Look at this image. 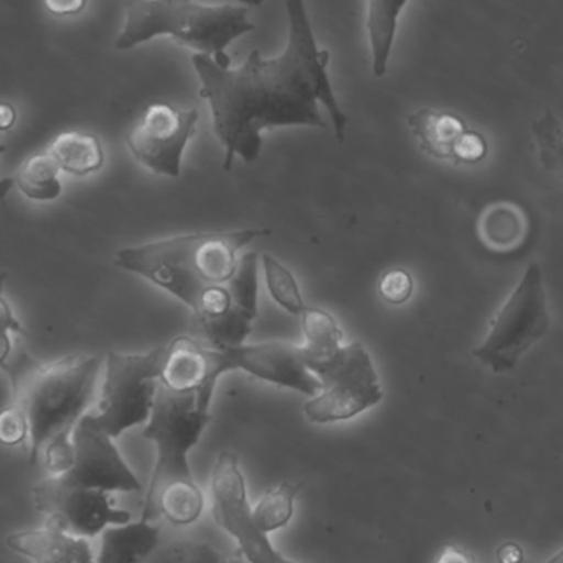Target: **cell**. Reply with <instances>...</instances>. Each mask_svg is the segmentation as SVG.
Here are the masks:
<instances>
[{
	"label": "cell",
	"mask_w": 563,
	"mask_h": 563,
	"mask_svg": "<svg viewBox=\"0 0 563 563\" xmlns=\"http://www.w3.org/2000/svg\"><path fill=\"white\" fill-rule=\"evenodd\" d=\"M240 2H243L244 5L257 7L261 5V3L264 2V0H240Z\"/></svg>",
	"instance_id": "37"
},
{
	"label": "cell",
	"mask_w": 563,
	"mask_h": 563,
	"mask_svg": "<svg viewBox=\"0 0 563 563\" xmlns=\"http://www.w3.org/2000/svg\"><path fill=\"white\" fill-rule=\"evenodd\" d=\"M7 145L0 144V155L5 154ZM15 187V180L13 178H0V203L5 201L7 195L12 188Z\"/></svg>",
	"instance_id": "35"
},
{
	"label": "cell",
	"mask_w": 563,
	"mask_h": 563,
	"mask_svg": "<svg viewBox=\"0 0 563 563\" xmlns=\"http://www.w3.org/2000/svg\"><path fill=\"white\" fill-rule=\"evenodd\" d=\"M254 30L256 25L243 5H205L195 0H129L114 48L128 52L157 36H172L200 55L231 66L228 46Z\"/></svg>",
	"instance_id": "4"
},
{
	"label": "cell",
	"mask_w": 563,
	"mask_h": 563,
	"mask_svg": "<svg viewBox=\"0 0 563 563\" xmlns=\"http://www.w3.org/2000/svg\"><path fill=\"white\" fill-rule=\"evenodd\" d=\"M478 231L483 243L492 250H512L525 240V213L518 205H493L479 218Z\"/></svg>",
	"instance_id": "20"
},
{
	"label": "cell",
	"mask_w": 563,
	"mask_h": 563,
	"mask_svg": "<svg viewBox=\"0 0 563 563\" xmlns=\"http://www.w3.org/2000/svg\"><path fill=\"white\" fill-rule=\"evenodd\" d=\"M267 230L168 238L115 254V266L144 277L184 301L191 336L214 347L243 344L257 318L260 256L240 251Z\"/></svg>",
	"instance_id": "2"
},
{
	"label": "cell",
	"mask_w": 563,
	"mask_h": 563,
	"mask_svg": "<svg viewBox=\"0 0 563 563\" xmlns=\"http://www.w3.org/2000/svg\"><path fill=\"white\" fill-rule=\"evenodd\" d=\"M551 324L542 271L532 263L496 311L488 334L473 356L495 374L515 371L521 357L548 336Z\"/></svg>",
	"instance_id": "6"
},
{
	"label": "cell",
	"mask_w": 563,
	"mask_h": 563,
	"mask_svg": "<svg viewBox=\"0 0 563 563\" xmlns=\"http://www.w3.org/2000/svg\"><path fill=\"white\" fill-rule=\"evenodd\" d=\"M488 155V142L479 132L468 131L456 142L455 151H453V164H479L485 161Z\"/></svg>",
	"instance_id": "30"
},
{
	"label": "cell",
	"mask_w": 563,
	"mask_h": 563,
	"mask_svg": "<svg viewBox=\"0 0 563 563\" xmlns=\"http://www.w3.org/2000/svg\"><path fill=\"white\" fill-rule=\"evenodd\" d=\"M16 111L9 102H0V131H9L15 125Z\"/></svg>",
	"instance_id": "34"
},
{
	"label": "cell",
	"mask_w": 563,
	"mask_h": 563,
	"mask_svg": "<svg viewBox=\"0 0 563 563\" xmlns=\"http://www.w3.org/2000/svg\"><path fill=\"white\" fill-rule=\"evenodd\" d=\"M33 503L40 512L55 518L69 534L88 541L98 538L111 526L132 521L131 512L115 508L111 493L66 488L52 476L33 488Z\"/></svg>",
	"instance_id": "13"
},
{
	"label": "cell",
	"mask_w": 563,
	"mask_h": 563,
	"mask_svg": "<svg viewBox=\"0 0 563 563\" xmlns=\"http://www.w3.org/2000/svg\"><path fill=\"white\" fill-rule=\"evenodd\" d=\"M300 317L305 336L303 346L300 347L305 363L333 356L343 346V331L340 324L323 308L307 307Z\"/></svg>",
	"instance_id": "21"
},
{
	"label": "cell",
	"mask_w": 563,
	"mask_h": 563,
	"mask_svg": "<svg viewBox=\"0 0 563 563\" xmlns=\"http://www.w3.org/2000/svg\"><path fill=\"white\" fill-rule=\"evenodd\" d=\"M285 10L287 45L276 58L253 49L244 65L233 68L200 53L191 56L200 96L210 106L214 134L224 147V170H231L236 157L246 164L257 161L266 129H327L320 106L330 115L338 141H344L347 115L328 75L330 52L318 46L305 0H285Z\"/></svg>",
	"instance_id": "1"
},
{
	"label": "cell",
	"mask_w": 563,
	"mask_h": 563,
	"mask_svg": "<svg viewBox=\"0 0 563 563\" xmlns=\"http://www.w3.org/2000/svg\"><path fill=\"white\" fill-rule=\"evenodd\" d=\"M48 154L55 158L62 172L75 177L96 174L104 165L101 141L88 132H63L49 145Z\"/></svg>",
	"instance_id": "19"
},
{
	"label": "cell",
	"mask_w": 563,
	"mask_h": 563,
	"mask_svg": "<svg viewBox=\"0 0 563 563\" xmlns=\"http://www.w3.org/2000/svg\"><path fill=\"white\" fill-rule=\"evenodd\" d=\"M301 489V483L282 482L276 488L264 492L256 505L251 506V515L257 528L266 534L287 528L294 519L295 503Z\"/></svg>",
	"instance_id": "22"
},
{
	"label": "cell",
	"mask_w": 563,
	"mask_h": 563,
	"mask_svg": "<svg viewBox=\"0 0 563 563\" xmlns=\"http://www.w3.org/2000/svg\"><path fill=\"white\" fill-rule=\"evenodd\" d=\"M218 377L211 346L195 336H178L167 344L161 384L175 393L197 394L200 409L210 410Z\"/></svg>",
	"instance_id": "14"
},
{
	"label": "cell",
	"mask_w": 563,
	"mask_h": 563,
	"mask_svg": "<svg viewBox=\"0 0 563 563\" xmlns=\"http://www.w3.org/2000/svg\"><path fill=\"white\" fill-rule=\"evenodd\" d=\"M210 420V410L200 409L197 394L175 393L158 384L151 419L142 432L155 445V465L141 516L147 515L168 489L198 485L191 472L190 452Z\"/></svg>",
	"instance_id": "5"
},
{
	"label": "cell",
	"mask_w": 563,
	"mask_h": 563,
	"mask_svg": "<svg viewBox=\"0 0 563 563\" xmlns=\"http://www.w3.org/2000/svg\"><path fill=\"white\" fill-rule=\"evenodd\" d=\"M379 294L389 305H404L413 294V279L407 271L393 269L379 282Z\"/></svg>",
	"instance_id": "29"
},
{
	"label": "cell",
	"mask_w": 563,
	"mask_h": 563,
	"mask_svg": "<svg viewBox=\"0 0 563 563\" xmlns=\"http://www.w3.org/2000/svg\"><path fill=\"white\" fill-rule=\"evenodd\" d=\"M151 563H247L241 555H228L201 541H178L155 555Z\"/></svg>",
	"instance_id": "26"
},
{
	"label": "cell",
	"mask_w": 563,
	"mask_h": 563,
	"mask_svg": "<svg viewBox=\"0 0 563 563\" xmlns=\"http://www.w3.org/2000/svg\"><path fill=\"white\" fill-rule=\"evenodd\" d=\"M211 511L214 521L236 541L241 558L247 563H298L274 548L269 534L261 531L251 515L247 486L241 472L240 456L221 452L211 472Z\"/></svg>",
	"instance_id": "9"
},
{
	"label": "cell",
	"mask_w": 563,
	"mask_h": 563,
	"mask_svg": "<svg viewBox=\"0 0 563 563\" xmlns=\"http://www.w3.org/2000/svg\"><path fill=\"white\" fill-rule=\"evenodd\" d=\"M167 346L145 354L108 353L98 412L88 413L98 429L115 440L128 430L148 422Z\"/></svg>",
	"instance_id": "7"
},
{
	"label": "cell",
	"mask_w": 563,
	"mask_h": 563,
	"mask_svg": "<svg viewBox=\"0 0 563 563\" xmlns=\"http://www.w3.org/2000/svg\"><path fill=\"white\" fill-rule=\"evenodd\" d=\"M73 446L75 462L71 468L63 475L52 476L58 485L106 493L142 492L141 479L119 452L114 439L98 429L88 413L73 430Z\"/></svg>",
	"instance_id": "11"
},
{
	"label": "cell",
	"mask_w": 563,
	"mask_h": 563,
	"mask_svg": "<svg viewBox=\"0 0 563 563\" xmlns=\"http://www.w3.org/2000/svg\"><path fill=\"white\" fill-rule=\"evenodd\" d=\"M30 435L29 419L25 410L19 404L0 410V443L5 446H16L25 442Z\"/></svg>",
	"instance_id": "28"
},
{
	"label": "cell",
	"mask_w": 563,
	"mask_h": 563,
	"mask_svg": "<svg viewBox=\"0 0 563 563\" xmlns=\"http://www.w3.org/2000/svg\"><path fill=\"white\" fill-rule=\"evenodd\" d=\"M198 118V109L184 111L168 102H154L129 132L125 144L132 157L148 170L178 178L185 148L197 132Z\"/></svg>",
	"instance_id": "10"
},
{
	"label": "cell",
	"mask_w": 563,
	"mask_h": 563,
	"mask_svg": "<svg viewBox=\"0 0 563 563\" xmlns=\"http://www.w3.org/2000/svg\"><path fill=\"white\" fill-rule=\"evenodd\" d=\"M496 559H498V563H522L525 562V552L516 542H506L498 549Z\"/></svg>",
	"instance_id": "33"
},
{
	"label": "cell",
	"mask_w": 563,
	"mask_h": 563,
	"mask_svg": "<svg viewBox=\"0 0 563 563\" xmlns=\"http://www.w3.org/2000/svg\"><path fill=\"white\" fill-rule=\"evenodd\" d=\"M409 0H366V29L369 38L373 73L383 78L389 66L400 13Z\"/></svg>",
	"instance_id": "18"
},
{
	"label": "cell",
	"mask_w": 563,
	"mask_h": 563,
	"mask_svg": "<svg viewBox=\"0 0 563 563\" xmlns=\"http://www.w3.org/2000/svg\"><path fill=\"white\" fill-rule=\"evenodd\" d=\"M433 563H475V559L465 549L449 544L442 548Z\"/></svg>",
	"instance_id": "32"
},
{
	"label": "cell",
	"mask_w": 563,
	"mask_h": 563,
	"mask_svg": "<svg viewBox=\"0 0 563 563\" xmlns=\"http://www.w3.org/2000/svg\"><path fill=\"white\" fill-rule=\"evenodd\" d=\"M101 356H75L43 366L25 351L13 354L5 367L13 404L25 410L30 427V465L42 459L55 440L71 439L73 430L95 399Z\"/></svg>",
	"instance_id": "3"
},
{
	"label": "cell",
	"mask_w": 563,
	"mask_h": 563,
	"mask_svg": "<svg viewBox=\"0 0 563 563\" xmlns=\"http://www.w3.org/2000/svg\"><path fill=\"white\" fill-rule=\"evenodd\" d=\"M409 125L420 148L437 161L453 162L456 142L468 131V125L460 115L429 108L413 112Z\"/></svg>",
	"instance_id": "17"
},
{
	"label": "cell",
	"mask_w": 563,
	"mask_h": 563,
	"mask_svg": "<svg viewBox=\"0 0 563 563\" xmlns=\"http://www.w3.org/2000/svg\"><path fill=\"white\" fill-rule=\"evenodd\" d=\"M321 390L305 404L310 422L336 423L353 419L383 400L379 377L361 341L341 346L333 356L307 363Z\"/></svg>",
	"instance_id": "8"
},
{
	"label": "cell",
	"mask_w": 563,
	"mask_h": 563,
	"mask_svg": "<svg viewBox=\"0 0 563 563\" xmlns=\"http://www.w3.org/2000/svg\"><path fill=\"white\" fill-rule=\"evenodd\" d=\"M62 168L56 164L55 158L45 154L33 155L16 172L15 187L23 197L33 201H53L62 195L63 185L59 181Z\"/></svg>",
	"instance_id": "23"
},
{
	"label": "cell",
	"mask_w": 563,
	"mask_h": 563,
	"mask_svg": "<svg viewBox=\"0 0 563 563\" xmlns=\"http://www.w3.org/2000/svg\"><path fill=\"white\" fill-rule=\"evenodd\" d=\"M544 563H563V549H561V551H559L558 554L552 555V558L549 559V561H545Z\"/></svg>",
	"instance_id": "36"
},
{
	"label": "cell",
	"mask_w": 563,
	"mask_h": 563,
	"mask_svg": "<svg viewBox=\"0 0 563 563\" xmlns=\"http://www.w3.org/2000/svg\"><path fill=\"white\" fill-rule=\"evenodd\" d=\"M7 548L33 563H96L91 542L69 534L55 518L38 529L12 532Z\"/></svg>",
	"instance_id": "15"
},
{
	"label": "cell",
	"mask_w": 563,
	"mask_h": 563,
	"mask_svg": "<svg viewBox=\"0 0 563 563\" xmlns=\"http://www.w3.org/2000/svg\"><path fill=\"white\" fill-rule=\"evenodd\" d=\"M161 542V528L155 522L139 519L137 522L111 526L101 534L96 563H145Z\"/></svg>",
	"instance_id": "16"
},
{
	"label": "cell",
	"mask_w": 563,
	"mask_h": 563,
	"mask_svg": "<svg viewBox=\"0 0 563 563\" xmlns=\"http://www.w3.org/2000/svg\"><path fill=\"white\" fill-rule=\"evenodd\" d=\"M263 267L264 274H266L267 288H269L274 300L288 313L300 317L307 305L301 298L300 287H298L294 274L269 254H264Z\"/></svg>",
	"instance_id": "25"
},
{
	"label": "cell",
	"mask_w": 563,
	"mask_h": 563,
	"mask_svg": "<svg viewBox=\"0 0 563 563\" xmlns=\"http://www.w3.org/2000/svg\"><path fill=\"white\" fill-rule=\"evenodd\" d=\"M211 361L218 379L228 371H244L279 387L314 397L321 383L305 363L300 346L287 341L260 344H238L230 347L211 346Z\"/></svg>",
	"instance_id": "12"
},
{
	"label": "cell",
	"mask_w": 563,
	"mask_h": 563,
	"mask_svg": "<svg viewBox=\"0 0 563 563\" xmlns=\"http://www.w3.org/2000/svg\"><path fill=\"white\" fill-rule=\"evenodd\" d=\"M7 274H0V369L5 371L13 357V334L25 336L20 321L13 314L12 307L3 297Z\"/></svg>",
	"instance_id": "27"
},
{
	"label": "cell",
	"mask_w": 563,
	"mask_h": 563,
	"mask_svg": "<svg viewBox=\"0 0 563 563\" xmlns=\"http://www.w3.org/2000/svg\"><path fill=\"white\" fill-rule=\"evenodd\" d=\"M46 10L55 16H73L81 13L88 0H43Z\"/></svg>",
	"instance_id": "31"
},
{
	"label": "cell",
	"mask_w": 563,
	"mask_h": 563,
	"mask_svg": "<svg viewBox=\"0 0 563 563\" xmlns=\"http://www.w3.org/2000/svg\"><path fill=\"white\" fill-rule=\"evenodd\" d=\"M539 161L549 172L563 177V122L551 109L532 122Z\"/></svg>",
	"instance_id": "24"
}]
</instances>
